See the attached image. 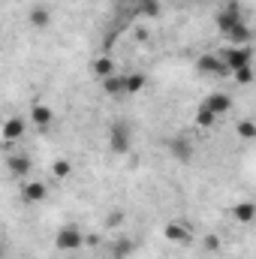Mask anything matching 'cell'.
Returning a JSON list of instances; mask_svg holds the SVG:
<instances>
[{
  "mask_svg": "<svg viewBox=\"0 0 256 259\" xmlns=\"http://www.w3.org/2000/svg\"><path fill=\"white\" fill-rule=\"evenodd\" d=\"M217 58L223 61L226 72H235V69H241V66H250L253 52H250V46H229V49L217 52Z\"/></svg>",
  "mask_w": 256,
  "mask_h": 259,
  "instance_id": "cell-1",
  "label": "cell"
},
{
  "mask_svg": "<svg viewBox=\"0 0 256 259\" xmlns=\"http://www.w3.org/2000/svg\"><path fill=\"white\" fill-rule=\"evenodd\" d=\"M130 145H133V133H130L127 124H112L109 127V148L115 151V154H127L130 151Z\"/></svg>",
  "mask_w": 256,
  "mask_h": 259,
  "instance_id": "cell-2",
  "label": "cell"
},
{
  "mask_svg": "<svg viewBox=\"0 0 256 259\" xmlns=\"http://www.w3.org/2000/svg\"><path fill=\"white\" fill-rule=\"evenodd\" d=\"M163 235H166V241H172V244H190L193 229H190V223H184V220H169V223L163 226Z\"/></svg>",
  "mask_w": 256,
  "mask_h": 259,
  "instance_id": "cell-3",
  "label": "cell"
},
{
  "mask_svg": "<svg viewBox=\"0 0 256 259\" xmlns=\"http://www.w3.org/2000/svg\"><path fill=\"white\" fill-rule=\"evenodd\" d=\"M55 244H58V250H78V247L84 244V235H81L75 226H64V229L58 232Z\"/></svg>",
  "mask_w": 256,
  "mask_h": 259,
  "instance_id": "cell-4",
  "label": "cell"
},
{
  "mask_svg": "<svg viewBox=\"0 0 256 259\" xmlns=\"http://www.w3.org/2000/svg\"><path fill=\"white\" fill-rule=\"evenodd\" d=\"M202 106L220 118V115H226V112L232 109V97H229V94H223V91H214V94H208V97L202 100Z\"/></svg>",
  "mask_w": 256,
  "mask_h": 259,
  "instance_id": "cell-5",
  "label": "cell"
},
{
  "mask_svg": "<svg viewBox=\"0 0 256 259\" xmlns=\"http://www.w3.org/2000/svg\"><path fill=\"white\" fill-rule=\"evenodd\" d=\"M46 196H49V187L42 184V181H24V187H21V199L27 202V205H39V202H46Z\"/></svg>",
  "mask_w": 256,
  "mask_h": 259,
  "instance_id": "cell-6",
  "label": "cell"
},
{
  "mask_svg": "<svg viewBox=\"0 0 256 259\" xmlns=\"http://www.w3.org/2000/svg\"><path fill=\"white\" fill-rule=\"evenodd\" d=\"M24 136V118H6L3 127H0V139L9 145V142H18Z\"/></svg>",
  "mask_w": 256,
  "mask_h": 259,
  "instance_id": "cell-7",
  "label": "cell"
},
{
  "mask_svg": "<svg viewBox=\"0 0 256 259\" xmlns=\"http://www.w3.org/2000/svg\"><path fill=\"white\" fill-rule=\"evenodd\" d=\"M30 121H33L39 130H49V127H52V121H55V112H52V106H42V103H36V106L30 109Z\"/></svg>",
  "mask_w": 256,
  "mask_h": 259,
  "instance_id": "cell-8",
  "label": "cell"
},
{
  "mask_svg": "<svg viewBox=\"0 0 256 259\" xmlns=\"http://www.w3.org/2000/svg\"><path fill=\"white\" fill-rule=\"evenodd\" d=\"M196 66H199V72H208V75H226V66L217 55H202Z\"/></svg>",
  "mask_w": 256,
  "mask_h": 259,
  "instance_id": "cell-9",
  "label": "cell"
},
{
  "mask_svg": "<svg viewBox=\"0 0 256 259\" xmlns=\"http://www.w3.org/2000/svg\"><path fill=\"white\" fill-rule=\"evenodd\" d=\"M241 21V12H238V6H223L220 12H217V27H220V33H226L232 24H238Z\"/></svg>",
  "mask_w": 256,
  "mask_h": 259,
  "instance_id": "cell-10",
  "label": "cell"
},
{
  "mask_svg": "<svg viewBox=\"0 0 256 259\" xmlns=\"http://www.w3.org/2000/svg\"><path fill=\"white\" fill-rule=\"evenodd\" d=\"M6 166H9V172H12L15 178H27V175H30V157H24V154H12V157L6 160Z\"/></svg>",
  "mask_w": 256,
  "mask_h": 259,
  "instance_id": "cell-11",
  "label": "cell"
},
{
  "mask_svg": "<svg viewBox=\"0 0 256 259\" xmlns=\"http://www.w3.org/2000/svg\"><path fill=\"white\" fill-rule=\"evenodd\" d=\"M223 36H226L232 46H238V42H241V46H247V42H250V27H247L244 21H238V24H232Z\"/></svg>",
  "mask_w": 256,
  "mask_h": 259,
  "instance_id": "cell-12",
  "label": "cell"
},
{
  "mask_svg": "<svg viewBox=\"0 0 256 259\" xmlns=\"http://www.w3.org/2000/svg\"><path fill=\"white\" fill-rule=\"evenodd\" d=\"M27 21H30L33 27L46 30V27L52 24V9H49V6H33V9H30V15H27Z\"/></svg>",
  "mask_w": 256,
  "mask_h": 259,
  "instance_id": "cell-13",
  "label": "cell"
},
{
  "mask_svg": "<svg viewBox=\"0 0 256 259\" xmlns=\"http://www.w3.org/2000/svg\"><path fill=\"white\" fill-rule=\"evenodd\" d=\"M115 72V61L109 58V55H100V58H94V75L103 81V78H109Z\"/></svg>",
  "mask_w": 256,
  "mask_h": 259,
  "instance_id": "cell-14",
  "label": "cell"
},
{
  "mask_svg": "<svg viewBox=\"0 0 256 259\" xmlns=\"http://www.w3.org/2000/svg\"><path fill=\"white\" fill-rule=\"evenodd\" d=\"M232 217H235L238 223H244V226H247V223L256 217V205H253V202H238V205L232 208Z\"/></svg>",
  "mask_w": 256,
  "mask_h": 259,
  "instance_id": "cell-15",
  "label": "cell"
},
{
  "mask_svg": "<svg viewBox=\"0 0 256 259\" xmlns=\"http://www.w3.org/2000/svg\"><path fill=\"white\" fill-rule=\"evenodd\" d=\"M103 91H106V94H112V97H118V94H124V75H118V72H112L109 78H103Z\"/></svg>",
  "mask_w": 256,
  "mask_h": 259,
  "instance_id": "cell-16",
  "label": "cell"
},
{
  "mask_svg": "<svg viewBox=\"0 0 256 259\" xmlns=\"http://www.w3.org/2000/svg\"><path fill=\"white\" fill-rule=\"evenodd\" d=\"M214 124H217V115H214V112H208L205 106H199V109H196V127H199V130H211Z\"/></svg>",
  "mask_w": 256,
  "mask_h": 259,
  "instance_id": "cell-17",
  "label": "cell"
},
{
  "mask_svg": "<svg viewBox=\"0 0 256 259\" xmlns=\"http://www.w3.org/2000/svg\"><path fill=\"white\" fill-rule=\"evenodd\" d=\"M145 88V75L142 72H130L124 75V94H139Z\"/></svg>",
  "mask_w": 256,
  "mask_h": 259,
  "instance_id": "cell-18",
  "label": "cell"
},
{
  "mask_svg": "<svg viewBox=\"0 0 256 259\" xmlns=\"http://www.w3.org/2000/svg\"><path fill=\"white\" fill-rule=\"evenodd\" d=\"M172 154H175V160H190V154H193L190 142H184V139H175V142H172Z\"/></svg>",
  "mask_w": 256,
  "mask_h": 259,
  "instance_id": "cell-19",
  "label": "cell"
},
{
  "mask_svg": "<svg viewBox=\"0 0 256 259\" xmlns=\"http://www.w3.org/2000/svg\"><path fill=\"white\" fill-rule=\"evenodd\" d=\"M52 175L61 178V181L69 178V175H72V163H69V160H55V163H52Z\"/></svg>",
  "mask_w": 256,
  "mask_h": 259,
  "instance_id": "cell-20",
  "label": "cell"
},
{
  "mask_svg": "<svg viewBox=\"0 0 256 259\" xmlns=\"http://www.w3.org/2000/svg\"><path fill=\"white\" fill-rule=\"evenodd\" d=\"M136 12H142V15H160V0H139L136 3Z\"/></svg>",
  "mask_w": 256,
  "mask_h": 259,
  "instance_id": "cell-21",
  "label": "cell"
},
{
  "mask_svg": "<svg viewBox=\"0 0 256 259\" xmlns=\"http://www.w3.org/2000/svg\"><path fill=\"white\" fill-rule=\"evenodd\" d=\"M238 136H241V139H253L256 136L253 121H241V124H238Z\"/></svg>",
  "mask_w": 256,
  "mask_h": 259,
  "instance_id": "cell-22",
  "label": "cell"
},
{
  "mask_svg": "<svg viewBox=\"0 0 256 259\" xmlns=\"http://www.w3.org/2000/svg\"><path fill=\"white\" fill-rule=\"evenodd\" d=\"M232 75H235L238 84H250V78H253V75H250V66H241V69H235Z\"/></svg>",
  "mask_w": 256,
  "mask_h": 259,
  "instance_id": "cell-23",
  "label": "cell"
},
{
  "mask_svg": "<svg viewBox=\"0 0 256 259\" xmlns=\"http://www.w3.org/2000/svg\"><path fill=\"white\" fill-rule=\"evenodd\" d=\"M205 247H208V250H220V238H217V235H208V238H205Z\"/></svg>",
  "mask_w": 256,
  "mask_h": 259,
  "instance_id": "cell-24",
  "label": "cell"
},
{
  "mask_svg": "<svg viewBox=\"0 0 256 259\" xmlns=\"http://www.w3.org/2000/svg\"><path fill=\"white\" fill-rule=\"evenodd\" d=\"M130 253V241H121V244H118V256H127Z\"/></svg>",
  "mask_w": 256,
  "mask_h": 259,
  "instance_id": "cell-25",
  "label": "cell"
},
{
  "mask_svg": "<svg viewBox=\"0 0 256 259\" xmlns=\"http://www.w3.org/2000/svg\"><path fill=\"white\" fill-rule=\"evenodd\" d=\"M130 3H139V0H130Z\"/></svg>",
  "mask_w": 256,
  "mask_h": 259,
  "instance_id": "cell-26",
  "label": "cell"
}]
</instances>
